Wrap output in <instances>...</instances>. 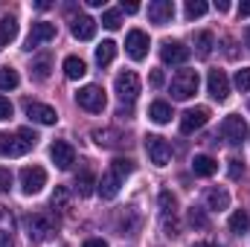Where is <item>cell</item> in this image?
I'll use <instances>...</instances> for the list:
<instances>
[{"instance_id": "cell-37", "label": "cell", "mask_w": 250, "mask_h": 247, "mask_svg": "<svg viewBox=\"0 0 250 247\" xmlns=\"http://www.w3.org/2000/svg\"><path fill=\"white\" fill-rule=\"evenodd\" d=\"M233 84L242 90V93H248L250 90V67H242L239 73H236V79H233Z\"/></svg>"}, {"instance_id": "cell-44", "label": "cell", "mask_w": 250, "mask_h": 247, "mask_svg": "<svg viewBox=\"0 0 250 247\" xmlns=\"http://www.w3.org/2000/svg\"><path fill=\"white\" fill-rule=\"evenodd\" d=\"M163 70H151V87H163Z\"/></svg>"}, {"instance_id": "cell-30", "label": "cell", "mask_w": 250, "mask_h": 247, "mask_svg": "<svg viewBox=\"0 0 250 247\" xmlns=\"http://www.w3.org/2000/svg\"><path fill=\"white\" fill-rule=\"evenodd\" d=\"M15 35H18V21L15 18H0V38L3 41H15Z\"/></svg>"}, {"instance_id": "cell-49", "label": "cell", "mask_w": 250, "mask_h": 247, "mask_svg": "<svg viewBox=\"0 0 250 247\" xmlns=\"http://www.w3.org/2000/svg\"><path fill=\"white\" fill-rule=\"evenodd\" d=\"M250 15V3H242V6H239V18H248Z\"/></svg>"}, {"instance_id": "cell-48", "label": "cell", "mask_w": 250, "mask_h": 247, "mask_svg": "<svg viewBox=\"0 0 250 247\" xmlns=\"http://www.w3.org/2000/svg\"><path fill=\"white\" fill-rule=\"evenodd\" d=\"M0 247H15V245H12V236H6V233H0Z\"/></svg>"}, {"instance_id": "cell-4", "label": "cell", "mask_w": 250, "mask_h": 247, "mask_svg": "<svg viewBox=\"0 0 250 247\" xmlns=\"http://www.w3.org/2000/svg\"><path fill=\"white\" fill-rule=\"evenodd\" d=\"M198 84H201V79H198L195 70H178V76L172 79V96L181 99V102L192 99L198 93Z\"/></svg>"}, {"instance_id": "cell-29", "label": "cell", "mask_w": 250, "mask_h": 247, "mask_svg": "<svg viewBox=\"0 0 250 247\" xmlns=\"http://www.w3.org/2000/svg\"><path fill=\"white\" fill-rule=\"evenodd\" d=\"M248 227H250V215L245 209H236V212L230 215V230H233V233H245Z\"/></svg>"}, {"instance_id": "cell-47", "label": "cell", "mask_w": 250, "mask_h": 247, "mask_svg": "<svg viewBox=\"0 0 250 247\" xmlns=\"http://www.w3.org/2000/svg\"><path fill=\"white\" fill-rule=\"evenodd\" d=\"M131 114H134V111H131V105H128V108H120V111H117V117H125V120H131Z\"/></svg>"}, {"instance_id": "cell-12", "label": "cell", "mask_w": 250, "mask_h": 247, "mask_svg": "<svg viewBox=\"0 0 250 247\" xmlns=\"http://www.w3.org/2000/svg\"><path fill=\"white\" fill-rule=\"evenodd\" d=\"M50 157H53V163H56L62 172H67V169L76 163V151H73V145H70L67 140H56V143L50 145Z\"/></svg>"}, {"instance_id": "cell-20", "label": "cell", "mask_w": 250, "mask_h": 247, "mask_svg": "<svg viewBox=\"0 0 250 247\" xmlns=\"http://www.w3.org/2000/svg\"><path fill=\"white\" fill-rule=\"evenodd\" d=\"M227 206H230V192H227V189H221V186L207 189V209L221 212V209H227Z\"/></svg>"}, {"instance_id": "cell-26", "label": "cell", "mask_w": 250, "mask_h": 247, "mask_svg": "<svg viewBox=\"0 0 250 247\" xmlns=\"http://www.w3.org/2000/svg\"><path fill=\"white\" fill-rule=\"evenodd\" d=\"M114 56H117V44L114 41H102L96 47V64L99 67H108V64L114 62Z\"/></svg>"}, {"instance_id": "cell-24", "label": "cell", "mask_w": 250, "mask_h": 247, "mask_svg": "<svg viewBox=\"0 0 250 247\" xmlns=\"http://www.w3.org/2000/svg\"><path fill=\"white\" fill-rule=\"evenodd\" d=\"M84 73H87L84 59H79V56H67V59H64V76H67V79H82Z\"/></svg>"}, {"instance_id": "cell-50", "label": "cell", "mask_w": 250, "mask_h": 247, "mask_svg": "<svg viewBox=\"0 0 250 247\" xmlns=\"http://www.w3.org/2000/svg\"><path fill=\"white\" fill-rule=\"evenodd\" d=\"M215 9H218V12H227V9H230V3H227V0H218V3H215Z\"/></svg>"}, {"instance_id": "cell-14", "label": "cell", "mask_w": 250, "mask_h": 247, "mask_svg": "<svg viewBox=\"0 0 250 247\" xmlns=\"http://www.w3.org/2000/svg\"><path fill=\"white\" fill-rule=\"evenodd\" d=\"M189 56H192V50L184 47L181 41H163V47H160V59H163V64H187Z\"/></svg>"}, {"instance_id": "cell-13", "label": "cell", "mask_w": 250, "mask_h": 247, "mask_svg": "<svg viewBox=\"0 0 250 247\" xmlns=\"http://www.w3.org/2000/svg\"><path fill=\"white\" fill-rule=\"evenodd\" d=\"M207 90H209V96L218 99V102H224V99L230 96V79L224 76V70H209V76H207Z\"/></svg>"}, {"instance_id": "cell-2", "label": "cell", "mask_w": 250, "mask_h": 247, "mask_svg": "<svg viewBox=\"0 0 250 247\" xmlns=\"http://www.w3.org/2000/svg\"><path fill=\"white\" fill-rule=\"evenodd\" d=\"M76 102H79V108H84L87 114H102L105 105H108L105 90H102L99 84H84L82 90H76Z\"/></svg>"}, {"instance_id": "cell-35", "label": "cell", "mask_w": 250, "mask_h": 247, "mask_svg": "<svg viewBox=\"0 0 250 247\" xmlns=\"http://www.w3.org/2000/svg\"><path fill=\"white\" fill-rule=\"evenodd\" d=\"M207 3L204 0H187V18L192 21V18H201V15H207Z\"/></svg>"}, {"instance_id": "cell-28", "label": "cell", "mask_w": 250, "mask_h": 247, "mask_svg": "<svg viewBox=\"0 0 250 247\" xmlns=\"http://www.w3.org/2000/svg\"><path fill=\"white\" fill-rule=\"evenodd\" d=\"M120 227H123L125 233H134V230L140 227V215H137V209H134V206H128L123 215H120Z\"/></svg>"}, {"instance_id": "cell-31", "label": "cell", "mask_w": 250, "mask_h": 247, "mask_svg": "<svg viewBox=\"0 0 250 247\" xmlns=\"http://www.w3.org/2000/svg\"><path fill=\"white\" fill-rule=\"evenodd\" d=\"M160 209H163V215H175V209H178V198L169 189L160 192Z\"/></svg>"}, {"instance_id": "cell-25", "label": "cell", "mask_w": 250, "mask_h": 247, "mask_svg": "<svg viewBox=\"0 0 250 247\" xmlns=\"http://www.w3.org/2000/svg\"><path fill=\"white\" fill-rule=\"evenodd\" d=\"M212 47H215V35H212V32H198V35H195V53H198L201 59H209Z\"/></svg>"}, {"instance_id": "cell-32", "label": "cell", "mask_w": 250, "mask_h": 247, "mask_svg": "<svg viewBox=\"0 0 250 247\" xmlns=\"http://www.w3.org/2000/svg\"><path fill=\"white\" fill-rule=\"evenodd\" d=\"M189 224H192V227H198V230H207V227H209V218L204 215V209H201V206H192V209H189Z\"/></svg>"}, {"instance_id": "cell-10", "label": "cell", "mask_w": 250, "mask_h": 247, "mask_svg": "<svg viewBox=\"0 0 250 247\" xmlns=\"http://www.w3.org/2000/svg\"><path fill=\"white\" fill-rule=\"evenodd\" d=\"M32 145L21 137V134H3L0 131V157H21L26 154Z\"/></svg>"}, {"instance_id": "cell-6", "label": "cell", "mask_w": 250, "mask_h": 247, "mask_svg": "<svg viewBox=\"0 0 250 247\" xmlns=\"http://www.w3.org/2000/svg\"><path fill=\"white\" fill-rule=\"evenodd\" d=\"M146 151H148V160L154 166H169V160H172V145L163 137H157V134L146 137Z\"/></svg>"}, {"instance_id": "cell-52", "label": "cell", "mask_w": 250, "mask_h": 247, "mask_svg": "<svg viewBox=\"0 0 250 247\" xmlns=\"http://www.w3.org/2000/svg\"><path fill=\"white\" fill-rule=\"evenodd\" d=\"M245 44H248V47H250V26H248V29H245Z\"/></svg>"}, {"instance_id": "cell-8", "label": "cell", "mask_w": 250, "mask_h": 247, "mask_svg": "<svg viewBox=\"0 0 250 247\" xmlns=\"http://www.w3.org/2000/svg\"><path fill=\"white\" fill-rule=\"evenodd\" d=\"M44 186H47V172H44L41 166H26V169H21V189H23L26 195H38Z\"/></svg>"}, {"instance_id": "cell-21", "label": "cell", "mask_w": 250, "mask_h": 247, "mask_svg": "<svg viewBox=\"0 0 250 247\" xmlns=\"http://www.w3.org/2000/svg\"><path fill=\"white\" fill-rule=\"evenodd\" d=\"M192 172H195L198 178H212V175L218 172V163H215L209 154H198V157L192 160Z\"/></svg>"}, {"instance_id": "cell-15", "label": "cell", "mask_w": 250, "mask_h": 247, "mask_svg": "<svg viewBox=\"0 0 250 247\" xmlns=\"http://www.w3.org/2000/svg\"><path fill=\"white\" fill-rule=\"evenodd\" d=\"M207 123H209V108H189L181 117V134H195Z\"/></svg>"}, {"instance_id": "cell-3", "label": "cell", "mask_w": 250, "mask_h": 247, "mask_svg": "<svg viewBox=\"0 0 250 247\" xmlns=\"http://www.w3.org/2000/svg\"><path fill=\"white\" fill-rule=\"evenodd\" d=\"M53 233H56L53 215H47V212H32V215H26V236H29L32 242H44V239H50Z\"/></svg>"}, {"instance_id": "cell-39", "label": "cell", "mask_w": 250, "mask_h": 247, "mask_svg": "<svg viewBox=\"0 0 250 247\" xmlns=\"http://www.w3.org/2000/svg\"><path fill=\"white\" fill-rule=\"evenodd\" d=\"M227 163H230V166H227V172H230V178H233V181H239V178L245 175V163H242L239 157H233V160H227Z\"/></svg>"}, {"instance_id": "cell-38", "label": "cell", "mask_w": 250, "mask_h": 247, "mask_svg": "<svg viewBox=\"0 0 250 247\" xmlns=\"http://www.w3.org/2000/svg\"><path fill=\"white\" fill-rule=\"evenodd\" d=\"M32 76H35L38 82H44V79L50 76V59H38V62L32 64Z\"/></svg>"}, {"instance_id": "cell-51", "label": "cell", "mask_w": 250, "mask_h": 247, "mask_svg": "<svg viewBox=\"0 0 250 247\" xmlns=\"http://www.w3.org/2000/svg\"><path fill=\"white\" fill-rule=\"evenodd\" d=\"M192 247H218V245H212V242H195Z\"/></svg>"}, {"instance_id": "cell-23", "label": "cell", "mask_w": 250, "mask_h": 247, "mask_svg": "<svg viewBox=\"0 0 250 247\" xmlns=\"http://www.w3.org/2000/svg\"><path fill=\"white\" fill-rule=\"evenodd\" d=\"M93 189H96V178H93V172L84 166V169L76 175V192H79L82 198H87V195H93Z\"/></svg>"}, {"instance_id": "cell-43", "label": "cell", "mask_w": 250, "mask_h": 247, "mask_svg": "<svg viewBox=\"0 0 250 247\" xmlns=\"http://www.w3.org/2000/svg\"><path fill=\"white\" fill-rule=\"evenodd\" d=\"M18 134H21V137H23V140H26V143H29V145H35V143H38V134H35V131H32V128H21V131H18Z\"/></svg>"}, {"instance_id": "cell-42", "label": "cell", "mask_w": 250, "mask_h": 247, "mask_svg": "<svg viewBox=\"0 0 250 247\" xmlns=\"http://www.w3.org/2000/svg\"><path fill=\"white\" fill-rule=\"evenodd\" d=\"M9 189H12V172L0 169V192H9Z\"/></svg>"}, {"instance_id": "cell-7", "label": "cell", "mask_w": 250, "mask_h": 247, "mask_svg": "<svg viewBox=\"0 0 250 247\" xmlns=\"http://www.w3.org/2000/svg\"><path fill=\"white\" fill-rule=\"evenodd\" d=\"M221 137L230 143V145H242L245 140H248V123H245V117H224V123H221Z\"/></svg>"}, {"instance_id": "cell-33", "label": "cell", "mask_w": 250, "mask_h": 247, "mask_svg": "<svg viewBox=\"0 0 250 247\" xmlns=\"http://www.w3.org/2000/svg\"><path fill=\"white\" fill-rule=\"evenodd\" d=\"M12 230H15V215H12V209H9V206H3V204H0V233H6V236H9Z\"/></svg>"}, {"instance_id": "cell-34", "label": "cell", "mask_w": 250, "mask_h": 247, "mask_svg": "<svg viewBox=\"0 0 250 247\" xmlns=\"http://www.w3.org/2000/svg\"><path fill=\"white\" fill-rule=\"evenodd\" d=\"M120 23H123L120 9H108V12L102 15V26H105V29H120Z\"/></svg>"}, {"instance_id": "cell-53", "label": "cell", "mask_w": 250, "mask_h": 247, "mask_svg": "<svg viewBox=\"0 0 250 247\" xmlns=\"http://www.w3.org/2000/svg\"><path fill=\"white\" fill-rule=\"evenodd\" d=\"M3 44H6V41H3V38H0V50H3Z\"/></svg>"}, {"instance_id": "cell-18", "label": "cell", "mask_w": 250, "mask_h": 247, "mask_svg": "<svg viewBox=\"0 0 250 247\" xmlns=\"http://www.w3.org/2000/svg\"><path fill=\"white\" fill-rule=\"evenodd\" d=\"M90 137H93V143H96L99 148H120V145L128 143L123 134H120V131H114V128H96Z\"/></svg>"}, {"instance_id": "cell-9", "label": "cell", "mask_w": 250, "mask_h": 247, "mask_svg": "<svg viewBox=\"0 0 250 247\" xmlns=\"http://www.w3.org/2000/svg\"><path fill=\"white\" fill-rule=\"evenodd\" d=\"M125 53L134 59V62H143L148 56V35L143 29H131L125 35Z\"/></svg>"}, {"instance_id": "cell-5", "label": "cell", "mask_w": 250, "mask_h": 247, "mask_svg": "<svg viewBox=\"0 0 250 247\" xmlns=\"http://www.w3.org/2000/svg\"><path fill=\"white\" fill-rule=\"evenodd\" d=\"M114 90L117 96L123 99V105H131L137 96H140V76L134 70H123L117 79H114Z\"/></svg>"}, {"instance_id": "cell-41", "label": "cell", "mask_w": 250, "mask_h": 247, "mask_svg": "<svg viewBox=\"0 0 250 247\" xmlns=\"http://www.w3.org/2000/svg\"><path fill=\"white\" fill-rule=\"evenodd\" d=\"M6 120H12V102L6 96H0V123H6Z\"/></svg>"}, {"instance_id": "cell-46", "label": "cell", "mask_w": 250, "mask_h": 247, "mask_svg": "<svg viewBox=\"0 0 250 247\" xmlns=\"http://www.w3.org/2000/svg\"><path fill=\"white\" fill-rule=\"evenodd\" d=\"M82 247H108V242H105V239H87Z\"/></svg>"}, {"instance_id": "cell-17", "label": "cell", "mask_w": 250, "mask_h": 247, "mask_svg": "<svg viewBox=\"0 0 250 247\" xmlns=\"http://www.w3.org/2000/svg\"><path fill=\"white\" fill-rule=\"evenodd\" d=\"M175 18V3L172 0H154V3H148V21L151 23H169Z\"/></svg>"}, {"instance_id": "cell-16", "label": "cell", "mask_w": 250, "mask_h": 247, "mask_svg": "<svg viewBox=\"0 0 250 247\" xmlns=\"http://www.w3.org/2000/svg\"><path fill=\"white\" fill-rule=\"evenodd\" d=\"M26 117H29L32 123H38V125H56V120H59L56 108L41 105V102H26Z\"/></svg>"}, {"instance_id": "cell-1", "label": "cell", "mask_w": 250, "mask_h": 247, "mask_svg": "<svg viewBox=\"0 0 250 247\" xmlns=\"http://www.w3.org/2000/svg\"><path fill=\"white\" fill-rule=\"evenodd\" d=\"M134 172V160H128V157H117L114 163H111V169L96 181V192L105 198V201H111V198H117L120 195V186L123 181Z\"/></svg>"}, {"instance_id": "cell-45", "label": "cell", "mask_w": 250, "mask_h": 247, "mask_svg": "<svg viewBox=\"0 0 250 247\" xmlns=\"http://www.w3.org/2000/svg\"><path fill=\"white\" fill-rule=\"evenodd\" d=\"M123 12H128V15L140 12V3H134V0H128V3H125V0H123Z\"/></svg>"}, {"instance_id": "cell-19", "label": "cell", "mask_w": 250, "mask_h": 247, "mask_svg": "<svg viewBox=\"0 0 250 247\" xmlns=\"http://www.w3.org/2000/svg\"><path fill=\"white\" fill-rule=\"evenodd\" d=\"M96 35V21L90 15H76L73 18V38L79 41H90Z\"/></svg>"}, {"instance_id": "cell-40", "label": "cell", "mask_w": 250, "mask_h": 247, "mask_svg": "<svg viewBox=\"0 0 250 247\" xmlns=\"http://www.w3.org/2000/svg\"><path fill=\"white\" fill-rule=\"evenodd\" d=\"M163 233H166L169 239H175V236H178V221H175V215H172V218L166 215V221H163Z\"/></svg>"}, {"instance_id": "cell-36", "label": "cell", "mask_w": 250, "mask_h": 247, "mask_svg": "<svg viewBox=\"0 0 250 247\" xmlns=\"http://www.w3.org/2000/svg\"><path fill=\"white\" fill-rule=\"evenodd\" d=\"M67 201H70L67 186H56V192H53V201H50V204H53L56 209H64V206H67Z\"/></svg>"}, {"instance_id": "cell-22", "label": "cell", "mask_w": 250, "mask_h": 247, "mask_svg": "<svg viewBox=\"0 0 250 247\" xmlns=\"http://www.w3.org/2000/svg\"><path fill=\"white\" fill-rule=\"evenodd\" d=\"M148 120L157 125H166L172 120V105L169 102H163V99H157V102H151V108H148Z\"/></svg>"}, {"instance_id": "cell-27", "label": "cell", "mask_w": 250, "mask_h": 247, "mask_svg": "<svg viewBox=\"0 0 250 247\" xmlns=\"http://www.w3.org/2000/svg\"><path fill=\"white\" fill-rule=\"evenodd\" d=\"M18 84H21L18 70H12V67H0V90H15Z\"/></svg>"}, {"instance_id": "cell-11", "label": "cell", "mask_w": 250, "mask_h": 247, "mask_svg": "<svg viewBox=\"0 0 250 247\" xmlns=\"http://www.w3.org/2000/svg\"><path fill=\"white\" fill-rule=\"evenodd\" d=\"M56 38V23H47V21H38V23H32V29H29V38H26V47L23 50H35L38 44H47V41H53Z\"/></svg>"}]
</instances>
